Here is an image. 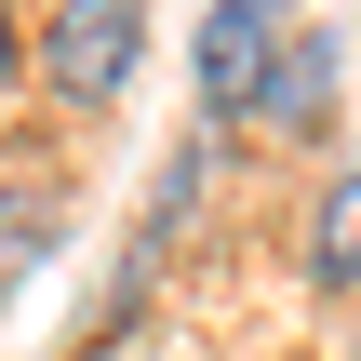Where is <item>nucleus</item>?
Returning a JSON list of instances; mask_svg holds the SVG:
<instances>
[{
	"mask_svg": "<svg viewBox=\"0 0 361 361\" xmlns=\"http://www.w3.org/2000/svg\"><path fill=\"white\" fill-rule=\"evenodd\" d=\"M255 13H295V0H255Z\"/></svg>",
	"mask_w": 361,
	"mask_h": 361,
	"instance_id": "6",
	"label": "nucleus"
},
{
	"mask_svg": "<svg viewBox=\"0 0 361 361\" xmlns=\"http://www.w3.org/2000/svg\"><path fill=\"white\" fill-rule=\"evenodd\" d=\"M308 281L322 295H361V161H335L322 201H308Z\"/></svg>",
	"mask_w": 361,
	"mask_h": 361,
	"instance_id": "3",
	"label": "nucleus"
},
{
	"mask_svg": "<svg viewBox=\"0 0 361 361\" xmlns=\"http://www.w3.org/2000/svg\"><path fill=\"white\" fill-rule=\"evenodd\" d=\"M27 40H40V27H13V0H0V94L27 80Z\"/></svg>",
	"mask_w": 361,
	"mask_h": 361,
	"instance_id": "5",
	"label": "nucleus"
},
{
	"mask_svg": "<svg viewBox=\"0 0 361 361\" xmlns=\"http://www.w3.org/2000/svg\"><path fill=\"white\" fill-rule=\"evenodd\" d=\"M281 54H295V13L214 0V13H201V40H188V67H201V107H214V121H268V80H281Z\"/></svg>",
	"mask_w": 361,
	"mask_h": 361,
	"instance_id": "2",
	"label": "nucleus"
},
{
	"mask_svg": "<svg viewBox=\"0 0 361 361\" xmlns=\"http://www.w3.org/2000/svg\"><path fill=\"white\" fill-rule=\"evenodd\" d=\"M134 67H147V0H54L27 40V80L54 107H121Z\"/></svg>",
	"mask_w": 361,
	"mask_h": 361,
	"instance_id": "1",
	"label": "nucleus"
},
{
	"mask_svg": "<svg viewBox=\"0 0 361 361\" xmlns=\"http://www.w3.org/2000/svg\"><path fill=\"white\" fill-rule=\"evenodd\" d=\"M335 27H295V54H281V80H268V134H322V107H335Z\"/></svg>",
	"mask_w": 361,
	"mask_h": 361,
	"instance_id": "4",
	"label": "nucleus"
}]
</instances>
